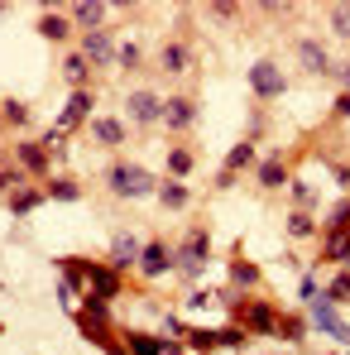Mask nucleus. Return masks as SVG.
I'll return each instance as SVG.
<instances>
[{
	"instance_id": "obj_1",
	"label": "nucleus",
	"mask_w": 350,
	"mask_h": 355,
	"mask_svg": "<svg viewBox=\"0 0 350 355\" xmlns=\"http://www.w3.org/2000/svg\"><path fill=\"white\" fill-rule=\"evenodd\" d=\"M106 182H111V192H116V197H154V192H159L154 173H144L139 164H111Z\"/></svg>"
},
{
	"instance_id": "obj_33",
	"label": "nucleus",
	"mask_w": 350,
	"mask_h": 355,
	"mask_svg": "<svg viewBox=\"0 0 350 355\" xmlns=\"http://www.w3.org/2000/svg\"><path fill=\"white\" fill-rule=\"evenodd\" d=\"M49 192H53V197H58V202H72V197H77V187H72V182H53V187H49Z\"/></svg>"
},
{
	"instance_id": "obj_31",
	"label": "nucleus",
	"mask_w": 350,
	"mask_h": 355,
	"mask_svg": "<svg viewBox=\"0 0 350 355\" xmlns=\"http://www.w3.org/2000/svg\"><path fill=\"white\" fill-rule=\"evenodd\" d=\"M336 297H350V274H341V279L331 284V293H326V302H336Z\"/></svg>"
},
{
	"instance_id": "obj_7",
	"label": "nucleus",
	"mask_w": 350,
	"mask_h": 355,
	"mask_svg": "<svg viewBox=\"0 0 350 355\" xmlns=\"http://www.w3.org/2000/svg\"><path fill=\"white\" fill-rule=\"evenodd\" d=\"M82 279H91L96 302H106L111 293H120V274H116V269H101V264H87V259H82Z\"/></svg>"
},
{
	"instance_id": "obj_17",
	"label": "nucleus",
	"mask_w": 350,
	"mask_h": 355,
	"mask_svg": "<svg viewBox=\"0 0 350 355\" xmlns=\"http://www.w3.org/2000/svg\"><path fill=\"white\" fill-rule=\"evenodd\" d=\"M168 173H173V182H182V178L192 173V149H168Z\"/></svg>"
},
{
	"instance_id": "obj_8",
	"label": "nucleus",
	"mask_w": 350,
	"mask_h": 355,
	"mask_svg": "<svg viewBox=\"0 0 350 355\" xmlns=\"http://www.w3.org/2000/svg\"><path fill=\"white\" fill-rule=\"evenodd\" d=\"M331 307H336V302H326V297H312V322H317V327H322V331H331V336H336V341H350L346 322H341V317H336V312H331Z\"/></svg>"
},
{
	"instance_id": "obj_25",
	"label": "nucleus",
	"mask_w": 350,
	"mask_h": 355,
	"mask_svg": "<svg viewBox=\"0 0 350 355\" xmlns=\"http://www.w3.org/2000/svg\"><path fill=\"white\" fill-rule=\"evenodd\" d=\"M288 192H292V207H297V211H302V207H307V211L317 207V192H312L307 182H288Z\"/></svg>"
},
{
	"instance_id": "obj_9",
	"label": "nucleus",
	"mask_w": 350,
	"mask_h": 355,
	"mask_svg": "<svg viewBox=\"0 0 350 355\" xmlns=\"http://www.w3.org/2000/svg\"><path fill=\"white\" fill-rule=\"evenodd\" d=\"M125 346H130V355H177L173 341H164V336H144V331H130Z\"/></svg>"
},
{
	"instance_id": "obj_5",
	"label": "nucleus",
	"mask_w": 350,
	"mask_h": 355,
	"mask_svg": "<svg viewBox=\"0 0 350 355\" xmlns=\"http://www.w3.org/2000/svg\"><path fill=\"white\" fill-rule=\"evenodd\" d=\"M168 269H173V254H168V250H164L159 240L139 250V274H144V279H164Z\"/></svg>"
},
{
	"instance_id": "obj_13",
	"label": "nucleus",
	"mask_w": 350,
	"mask_h": 355,
	"mask_svg": "<svg viewBox=\"0 0 350 355\" xmlns=\"http://www.w3.org/2000/svg\"><path fill=\"white\" fill-rule=\"evenodd\" d=\"M159 202H164V207H168V211H182V207H187V202H192V192H187V187H182V182H173V178H168V182H164V187H159Z\"/></svg>"
},
{
	"instance_id": "obj_30",
	"label": "nucleus",
	"mask_w": 350,
	"mask_h": 355,
	"mask_svg": "<svg viewBox=\"0 0 350 355\" xmlns=\"http://www.w3.org/2000/svg\"><path fill=\"white\" fill-rule=\"evenodd\" d=\"M5 120H10V125H24V120H29V111H24L19 101H5Z\"/></svg>"
},
{
	"instance_id": "obj_2",
	"label": "nucleus",
	"mask_w": 350,
	"mask_h": 355,
	"mask_svg": "<svg viewBox=\"0 0 350 355\" xmlns=\"http://www.w3.org/2000/svg\"><path fill=\"white\" fill-rule=\"evenodd\" d=\"M125 111H130L134 125H159L164 120V96H154V87H139V92H130Z\"/></svg>"
},
{
	"instance_id": "obj_6",
	"label": "nucleus",
	"mask_w": 350,
	"mask_h": 355,
	"mask_svg": "<svg viewBox=\"0 0 350 355\" xmlns=\"http://www.w3.org/2000/svg\"><path fill=\"white\" fill-rule=\"evenodd\" d=\"M235 317H240L250 331H274V327H279V317H274V307H269V302H240V307H235Z\"/></svg>"
},
{
	"instance_id": "obj_24",
	"label": "nucleus",
	"mask_w": 350,
	"mask_h": 355,
	"mask_svg": "<svg viewBox=\"0 0 350 355\" xmlns=\"http://www.w3.org/2000/svg\"><path fill=\"white\" fill-rule=\"evenodd\" d=\"M39 34H44V39H67V34H72V19H62V15H49V19L39 24Z\"/></svg>"
},
{
	"instance_id": "obj_10",
	"label": "nucleus",
	"mask_w": 350,
	"mask_h": 355,
	"mask_svg": "<svg viewBox=\"0 0 350 355\" xmlns=\"http://www.w3.org/2000/svg\"><path fill=\"white\" fill-rule=\"evenodd\" d=\"M192 120H197V106H192L187 96L164 101V125H168V130H192Z\"/></svg>"
},
{
	"instance_id": "obj_21",
	"label": "nucleus",
	"mask_w": 350,
	"mask_h": 355,
	"mask_svg": "<svg viewBox=\"0 0 350 355\" xmlns=\"http://www.w3.org/2000/svg\"><path fill=\"white\" fill-rule=\"evenodd\" d=\"M87 67H91V62L82 58V53L62 58V72H67V82H72V87H87Z\"/></svg>"
},
{
	"instance_id": "obj_12",
	"label": "nucleus",
	"mask_w": 350,
	"mask_h": 355,
	"mask_svg": "<svg viewBox=\"0 0 350 355\" xmlns=\"http://www.w3.org/2000/svg\"><path fill=\"white\" fill-rule=\"evenodd\" d=\"M297 58H302V67H312V72H326V67H331L326 49H322L317 39H302V44H297Z\"/></svg>"
},
{
	"instance_id": "obj_19",
	"label": "nucleus",
	"mask_w": 350,
	"mask_h": 355,
	"mask_svg": "<svg viewBox=\"0 0 350 355\" xmlns=\"http://www.w3.org/2000/svg\"><path fill=\"white\" fill-rule=\"evenodd\" d=\"M106 19V5H77L72 10V24H82V29H96Z\"/></svg>"
},
{
	"instance_id": "obj_23",
	"label": "nucleus",
	"mask_w": 350,
	"mask_h": 355,
	"mask_svg": "<svg viewBox=\"0 0 350 355\" xmlns=\"http://www.w3.org/2000/svg\"><path fill=\"white\" fill-rule=\"evenodd\" d=\"M44 202V192H34V187H19V197H10V211L15 216H24V211H34Z\"/></svg>"
},
{
	"instance_id": "obj_36",
	"label": "nucleus",
	"mask_w": 350,
	"mask_h": 355,
	"mask_svg": "<svg viewBox=\"0 0 350 355\" xmlns=\"http://www.w3.org/2000/svg\"><path fill=\"white\" fill-rule=\"evenodd\" d=\"M111 355H125V346H111Z\"/></svg>"
},
{
	"instance_id": "obj_22",
	"label": "nucleus",
	"mask_w": 350,
	"mask_h": 355,
	"mask_svg": "<svg viewBox=\"0 0 350 355\" xmlns=\"http://www.w3.org/2000/svg\"><path fill=\"white\" fill-rule=\"evenodd\" d=\"M250 164H254V144H235L231 159H226V178L240 173V168H250Z\"/></svg>"
},
{
	"instance_id": "obj_27",
	"label": "nucleus",
	"mask_w": 350,
	"mask_h": 355,
	"mask_svg": "<svg viewBox=\"0 0 350 355\" xmlns=\"http://www.w3.org/2000/svg\"><path fill=\"white\" fill-rule=\"evenodd\" d=\"M182 250H187V254H192V259H197V264H202V259H207V250H211V240H207V231H197V236L187 240V245H182Z\"/></svg>"
},
{
	"instance_id": "obj_18",
	"label": "nucleus",
	"mask_w": 350,
	"mask_h": 355,
	"mask_svg": "<svg viewBox=\"0 0 350 355\" xmlns=\"http://www.w3.org/2000/svg\"><path fill=\"white\" fill-rule=\"evenodd\" d=\"M187 62H192V49H187V44H168V49H164V67H168V72H187Z\"/></svg>"
},
{
	"instance_id": "obj_4",
	"label": "nucleus",
	"mask_w": 350,
	"mask_h": 355,
	"mask_svg": "<svg viewBox=\"0 0 350 355\" xmlns=\"http://www.w3.org/2000/svg\"><path fill=\"white\" fill-rule=\"evenodd\" d=\"M82 58H87V62H101V67H106V62H116V39H111L106 29H91V34L82 39Z\"/></svg>"
},
{
	"instance_id": "obj_14",
	"label": "nucleus",
	"mask_w": 350,
	"mask_h": 355,
	"mask_svg": "<svg viewBox=\"0 0 350 355\" xmlns=\"http://www.w3.org/2000/svg\"><path fill=\"white\" fill-rule=\"evenodd\" d=\"M91 135H96V139H101V144H125V125H120V120H91Z\"/></svg>"
},
{
	"instance_id": "obj_35",
	"label": "nucleus",
	"mask_w": 350,
	"mask_h": 355,
	"mask_svg": "<svg viewBox=\"0 0 350 355\" xmlns=\"http://www.w3.org/2000/svg\"><path fill=\"white\" fill-rule=\"evenodd\" d=\"M336 116H346V120H350V96H341V101H336Z\"/></svg>"
},
{
	"instance_id": "obj_16",
	"label": "nucleus",
	"mask_w": 350,
	"mask_h": 355,
	"mask_svg": "<svg viewBox=\"0 0 350 355\" xmlns=\"http://www.w3.org/2000/svg\"><path fill=\"white\" fill-rule=\"evenodd\" d=\"M259 182H264V187H283V182H288L283 159H264V164H259Z\"/></svg>"
},
{
	"instance_id": "obj_3",
	"label": "nucleus",
	"mask_w": 350,
	"mask_h": 355,
	"mask_svg": "<svg viewBox=\"0 0 350 355\" xmlns=\"http://www.w3.org/2000/svg\"><path fill=\"white\" fill-rule=\"evenodd\" d=\"M250 87H254V96H283V72L274 67V62H254L250 67Z\"/></svg>"
},
{
	"instance_id": "obj_15",
	"label": "nucleus",
	"mask_w": 350,
	"mask_h": 355,
	"mask_svg": "<svg viewBox=\"0 0 350 355\" xmlns=\"http://www.w3.org/2000/svg\"><path fill=\"white\" fill-rule=\"evenodd\" d=\"M19 164H24L29 173H44V168H49V149H44V144H19Z\"/></svg>"
},
{
	"instance_id": "obj_32",
	"label": "nucleus",
	"mask_w": 350,
	"mask_h": 355,
	"mask_svg": "<svg viewBox=\"0 0 350 355\" xmlns=\"http://www.w3.org/2000/svg\"><path fill=\"white\" fill-rule=\"evenodd\" d=\"M326 72H331V77H336V82H341V87H346V92H350V62H331Z\"/></svg>"
},
{
	"instance_id": "obj_29",
	"label": "nucleus",
	"mask_w": 350,
	"mask_h": 355,
	"mask_svg": "<svg viewBox=\"0 0 350 355\" xmlns=\"http://www.w3.org/2000/svg\"><path fill=\"white\" fill-rule=\"evenodd\" d=\"M331 29H336L341 39H350V10H331Z\"/></svg>"
},
{
	"instance_id": "obj_28",
	"label": "nucleus",
	"mask_w": 350,
	"mask_h": 355,
	"mask_svg": "<svg viewBox=\"0 0 350 355\" xmlns=\"http://www.w3.org/2000/svg\"><path fill=\"white\" fill-rule=\"evenodd\" d=\"M288 236H292V240L312 236V216H302V211H292V216H288Z\"/></svg>"
},
{
	"instance_id": "obj_11",
	"label": "nucleus",
	"mask_w": 350,
	"mask_h": 355,
	"mask_svg": "<svg viewBox=\"0 0 350 355\" xmlns=\"http://www.w3.org/2000/svg\"><path fill=\"white\" fill-rule=\"evenodd\" d=\"M87 111H91V96H87V92H77V96H72V101L62 106V120H58V130L67 135L72 125H82V120H87Z\"/></svg>"
},
{
	"instance_id": "obj_26",
	"label": "nucleus",
	"mask_w": 350,
	"mask_h": 355,
	"mask_svg": "<svg viewBox=\"0 0 350 355\" xmlns=\"http://www.w3.org/2000/svg\"><path fill=\"white\" fill-rule=\"evenodd\" d=\"M231 279H235V284H240V288H250V284H259V269L240 259V264H231Z\"/></svg>"
},
{
	"instance_id": "obj_20",
	"label": "nucleus",
	"mask_w": 350,
	"mask_h": 355,
	"mask_svg": "<svg viewBox=\"0 0 350 355\" xmlns=\"http://www.w3.org/2000/svg\"><path fill=\"white\" fill-rule=\"evenodd\" d=\"M111 254H116V259H125V264H130V259H139V240L130 236V231H120V236L111 240Z\"/></svg>"
},
{
	"instance_id": "obj_34",
	"label": "nucleus",
	"mask_w": 350,
	"mask_h": 355,
	"mask_svg": "<svg viewBox=\"0 0 350 355\" xmlns=\"http://www.w3.org/2000/svg\"><path fill=\"white\" fill-rule=\"evenodd\" d=\"M116 58H120V62H125V67H130V62H139V49H134V44H125V49H120Z\"/></svg>"
}]
</instances>
